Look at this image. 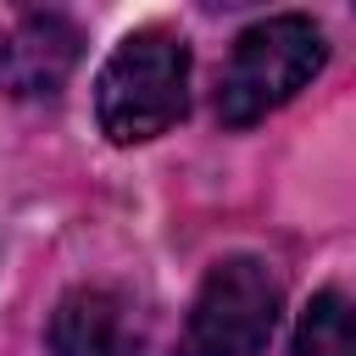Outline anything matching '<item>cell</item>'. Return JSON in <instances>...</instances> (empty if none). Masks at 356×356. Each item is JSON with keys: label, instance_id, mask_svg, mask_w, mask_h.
Instances as JSON below:
<instances>
[{"label": "cell", "instance_id": "cell-1", "mask_svg": "<svg viewBox=\"0 0 356 356\" xmlns=\"http://www.w3.org/2000/svg\"><path fill=\"white\" fill-rule=\"evenodd\" d=\"M189 106V44L172 28H134L100 67L95 117L111 145L167 134Z\"/></svg>", "mask_w": 356, "mask_h": 356}, {"label": "cell", "instance_id": "cell-2", "mask_svg": "<svg viewBox=\"0 0 356 356\" xmlns=\"http://www.w3.org/2000/svg\"><path fill=\"white\" fill-rule=\"evenodd\" d=\"M328 44H323V28L312 17H267L256 28L239 33L228 67H222V89H217V117L228 128H245V122H261L267 111H278L289 95H300L317 67H323Z\"/></svg>", "mask_w": 356, "mask_h": 356}, {"label": "cell", "instance_id": "cell-3", "mask_svg": "<svg viewBox=\"0 0 356 356\" xmlns=\"http://www.w3.org/2000/svg\"><path fill=\"white\" fill-rule=\"evenodd\" d=\"M278 306H284V295H278V278L267 273V261L228 256L206 273V284L189 306L178 356H256L278 328Z\"/></svg>", "mask_w": 356, "mask_h": 356}, {"label": "cell", "instance_id": "cell-4", "mask_svg": "<svg viewBox=\"0 0 356 356\" xmlns=\"http://www.w3.org/2000/svg\"><path fill=\"white\" fill-rule=\"evenodd\" d=\"M78 50H83V39L61 11H33L0 44V89L17 100H50L72 78Z\"/></svg>", "mask_w": 356, "mask_h": 356}, {"label": "cell", "instance_id": "cell-5", "mask_svg": "<svg viewBox=\"0 0 356 356\" xmlns=\"http://www.w3.org/2000/svg\"><path fill=\"white\" fill-rule=\"evenodd\" d=\"M50 350L56 356H145L134 300L106 284H83L61 295L50 317Z\"/></svg>", "mask_w": 356, "mask_h": 356}, {"label": "cell", "instance_id": "cell-6", "mask_svg": "<svg viewBox=\"0 0 356 356\" xmlns=\"http://www.w3.org/2000/svg\"><path fill=\"white\" fill-rule=\"evenodd\" d=\"M289 356H356V306L339 289H317L295 323Z\"/></svg>", "mask_w": 356, "mask_h": 356}]
</instances>
